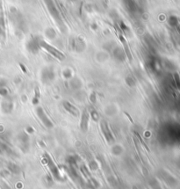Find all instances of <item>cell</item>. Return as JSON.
I'll use <instances>...</instances> for the list:
<instances>
[{"label": "cell", "instance_id": "obj_1", "mask_svg": "<svg viewBox=\"0 0 180 189\" xmlns=\"http://www.w3.org/2000/svg\"><path fill=\"white\" fill-rule=\"evenodd\" d=\"M43 2H44L45 5H46L47 10H48V13L51 16V18L56 21V23L58 26V28H60L61 30L64 29V22L62 20V18L61 16L60 11L58 9L56 2L54 0H43Z\"/></svg>", "mask_w": 180, "mask_h": 189}, {"label": "cell", "instance_id": "obj_2", "mask_svg": "<svg viewBox=\"0 0 180 189\" xmlns=\"http://www.w3.org/2000/svg\"><path fill=\"white\" fill-rule=\"evenodd\" d=\"M40 47H41V49H45L47 52H48L51 55H53L55 58L58 59V60L63 61L65 59L64 54H63L62 51L57 49L55 47L51 46L50 44H48V42H46L44 40H42V39L40 40Z\"/></svg>", "mask_w": 180, "mask_h": 189}, {"label": "cell", "instance_id": "obj_3", "mask_svg": "<svg viewBox=\"0 0 180 189\" xmlns=\"http://www.w3.org/2000/svg\"><path fill=\"white\" fill-rule=\"evenodd\" d=\"M122 2L126 7V10L131 16L133 15L134 17H137L142 13L141 6L136 2V0H122Z\"/></svg>", "mask_w": 180, "mask_h": 189}, {"label": "cell", "instance_id": "obj_4", "mask_svg": "<svg viewBox=\"0 0 180 189\" xmlns=\"http://www.w3.org/2000/svg\"><path fill=\"white\" fill-rule=\"evenodd\" d=\"M6 38V28H5V13L3 9V5L0 0V40L5 41Z\"/></svg>", "mask_w": 180, "mask_h": 189}, {"label": "cell", "instance_id": "obj_5", "mask_svg": "<svg viewBox=\"0 0 180 189\" xmlns=\"http://www.w3.org/2000/svg\"><path fill=\"white\" fill-rule=\"evenodd\" d=\"M40 40L41 39L38 37H32L31 39H29V41L27 43V49L28 51H30L32 53H37L39 49H41Z\"/></svg>", "mask_w": 180, "mask_h": 189}, {"label": "cell", "instance_id": "obj_6", "mask_svg": "<svg viewBox=\"0 0 180 189\" xmlns=\"http://www.w3.org/2000/svg\"><path fill=\"white\" fill-rule=\"evenodd\" d=\"M55 71L52 67H46L45 69H42V80L44 83L52 81L55 79Z\"/></svg>", "mask_w": 180, "mask_h": 189}, {"label": "cell", "instance_id": "obj_7", "mask_svg": "<svg viewBox=\"0 0 180 189\" xmlns=\"http://www.w3.org/2000/svg\"><path fill=\"white\" fill-rule=\"evenodd\" d=\"M36 112H37L38 115H39V118L42 120V121L43 122V124L45 125L47 128H52V127H53L52 122L48 119V117H47L46 115H45V113L43 112V109H42V107H37Z\"/></svg>", "mask_w": 180, "mask_h": 189}, {"label": "cell", "instance_id": "obj_8", "mask_svg": "<svg viewBox=\"0 0 180 189\" xmlns=\"http://www.w3.org/2000/svg\"><path fill=\"white\" fill-rule=\"evenodd\" d=\"M113 55L116 59L118 61H124V59L126 58V54H125V51L123 49H121L120 47H116L113 50Z\"/></svg>", "mask_w": 180, "mask_h": 189}, {"label": "cell", "instance_id": "obj_9", "mask_svg": "<svg viewBox=\"0 0 180 189\" xmlns=\"http://www.w3.org/2000/svg\"><path fill=\"white\" fill-rule=\"evenodd\" d=\"M88 121H89V114L87 111L84 110L82 114V119H81V129L82 130H87Z\"/></svg>", "mask_w": 180, "mask_h": 189}, {"label": "cell", "instance_id": "obj_10", "mask_svg": "<svg viewBox=\"0 0 180 189\" xmlns=\"http://www.w3.org/2000/svg\"><path fill=\"white\" fill-rule=\"evenodd\" d=\"M120 39L121 42H122V44H123V46H124V51H125V54L129 58V60H132V55L130 54V51H129V48L128 46V43L126 42V39H125V36H123L122 34H120Z\"/></svg>", "mask_w": 180, "mask_h": 189}, {"label": "cell", "instance_id": "obj_11", "mask_svg": "<svg viewBox=\"0 0 180 189\" xmlns=\"http://www.w3.org/2000/svg\"><path fill=\"white\" fill-rule=\"evenodd\" d=\"M63 106H64L65 109L68 111V112H69L70 114H72L73 115H78V109L75 106H72L69 102H63Z\"/></svg>", "mask_w": 180, "mask_h": 189}, {"label": "cell", "instance_id": "obj_12", "mask_svg": "<svg viewBox=\"0 0 180 189\" xmlns=\"http://www.w3.org/2000/svg\"><path fill=\"white\" fill-rule=\"evenodd\" d=\"M45 34H46V36L48 38V39H54V38H56V33L55 31V29L52 28H47L46 31H45Z\"/></svg>", "mask_w": 180, "mask_h": 189}, {"label": "cell", "instance_id": "obj_13", "mask_svg": "<svg viewBox=\"0 0 180 189\" xmlns=\"http://www.w3.org/2000/svg\"><path fill=\"white\" fill-rule=\"evenodd\" d=\"M12 107V104H11L10 102L4 101L3 103H2V109H3L4 111L11 110Z\"/></svg>", "mask_w": 180, "mask_h": 189}, {"label": "cell", "instance_id": "obj_14", "mask_svg": "<svg viewBox=\"0 0 180 189\" xmlns=\"http://www.w3.org/2000/svg\"><path fill=\"white\" fill-rule=\"evenodd\" d=\"M8 95V91H7V89L4 86H1L0 87V96H2V97H6Z\"/></svg>", "mask_w": 180, "mask_h": 189}, {"label": "cell", "instance_id": "obj_15", "mask_svg": "<svg viewBox=\"0 0 180 189\" xmlns=\"http://www.w3.org/2000/svg\"><path fill=\"white\" fill-rule=\"evenodd\" d=\"M92 28L93 30H95V29H96V28H98V25H97V24L93 23L92 25Z\"/></svg>", "mask_w": 180, "mask_h": 189}, {"label": "cell", "instance_id": "obj_16", "mask_svg": "<svg viewBox=\"0 0 180 189\" xmlns=\"http://www.w3.org/2000/svg\"><path fill=\"white\" fill-rule=\"evenodd\" d=\"M136 2L138 3L139 5L141 6V5H142V2H143V0H136Z\"/></svg>", "mask_w": 180, "mask_h": 189}]
</instances>
